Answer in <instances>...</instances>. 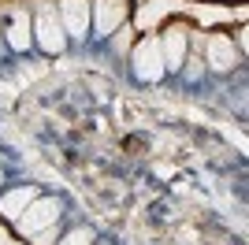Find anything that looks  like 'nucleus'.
I'll use <instances>...</instances> for the list:
<instances>
[{
    "mask_svg": "<svg viewBox=\"0 0 249 245\" xmlns=\"http://www.w3.org/2000/svg\"><path fill=\"white\" fill-rule=\"evenodd\" d=\"M89 11H93V26H97V34H112L115 26L126 19V4H123V0H97Z\"/></svg>",
    "mask_w": 249,
    "mask_h": 245,
    "instance_id": "6",
    "label": "nucleus"
},
{
    "mask_svg": "<svg viewBox=\"0 0 249 245\" xmlns=\"http://www.w3.org/2000/svg\"><path fill=\"white\" fill-rule=\"evenodd\" d=\"M63 34H71V37H86L89 26H93V11L86 0H63V19H60Z\"/></svg>",
    "mask_w": 249,
    "mask_h": 245,
    "instance_id": "4",
    "label": "nucleus"
},
{
    "mask_svg": "<svg viewBox=\"0 0 249 245\" xmlns=\"http://www.w3.org/2000/svg\"><path fill=\"white\" fill-rule=\"evenodd\" d=\"M34 197H37V190H34V186H19V190H11V193L0 197V212L8 215V219H19Z\"/></svg>",
    "mask_w": 249,
    "mask_h": 245,
    "instance_id": "8",
    "label": "nucleus"
},
{
    "mask_svg": "<svg viewBox=\"0 0 249 245\" xmlns=\"http://www.w3.org/2000/svg\"><path fill=\"white\" fill-rule=\"evenodd\" d=\"M167 8H171V0H153V8H142L138 22H142V26H149V22H156V19H160V15H164Z\"/></svg>",
    "mask_w": 249,
    "mask_h": 245,
    "instance_id": "10",
    "label": "nucleus"
},
{
    "mask_svg": "<svg viewBox=\"0 0 249 245\" xmlns=\"http://www.w3.org/2000/svg\"><path fill=\"white\" fill-rule=\"evenodd\" d=\"M160 56H164L167 71H182V63H186V30H182V26H175V30L164 34V41H160Z\"/></svg>",
    "mask_w": 249,
    "mask_h": 245,
    "instance_id": "5",
    "label": "nucleus"
},
{
    "mask_svg": "<svg viewBox=\"0 0 249 245\" xmlns=\"http://www.w3.org/2000/svg\"><path fill=\"white\" fill-rule=\"evenodd\" d=\"M0 182H4V171H0Z\"/></svg>",
    "mask_w": 249,
    "mask_h": 245,
    "instance_id": "12",
    "label": "nucleus"
},
{
    "mask_svg": "<svg viewBox=\"0 0 249 245\" xmlns=\"http://www.w3.org/2000/svg\"><path fill=\"white\" fill-rule=\"evenodd\" d=\"M60 215H63V204L56 201V197H34V201L26 204V212H22L15 223H19L22 234H37L45 227H52Z\"/></svg>",
    "mask_w": 249,
    "mask_h": 245,
    "instance_id": "1",
    "label": "nucleus"
},
{
    "mask_svg": "<svg viewBox=\"0 0 249 245\" xmlns=\"http://www.w3.org/2000/svg\"><path fill=\"white\" fill-rule=\"evenodd\" d=\"M34 34H37V45H41L49 56H60L63 49H67V34H63V26H60V19L52 15V11H41L37 15V26H34Z\"/></svg>",
    "mask_w": 249,
    "mask_h": 245,
    "instance_id": "3",
    "label": "nucleus"
},
{
    "mask_svg": "<svg viewBox=\"0 0 249 245\" xmlns=\"http://www.w3.org/2000/svg\"><path fill=\"white\" fill-rule=\"evenodd\" d=\"M130 60H134V74L142 82H160V78H164V71H167V67H164V56H160V41H156V37L138 41Z\"/></svg>",
    "mask_w": 249,
    "mask_h": 245,
    "instance_id": "2",
    "label": "nucleus"
},
{
    "mask_svg": "<svg viewBox=\"0 0 249 245\" xmlns=\"http://www.w3.org/2000/svg\"><path fill=\"white\" fill-rule=\"evenodd\" d=\"M8 45L15 52H26L34 45V30H30V22H26V15H15L8 26Z\"/></svg>",
    "mask_w": 249,
    "mask_h": 245,
    "instance_id": "9",
    "label": "nucleus"
},
{
    "mask_svg": "<svg viewBox=\"0 0 249 245\" xmlns=\"http://www.w3.org/2000/svg\"><path fill=\"white\" fill-rule=\"evenodd\" d=\"M93 242H97V234L89 230V227H74V230L63 238L60 245H93Z\"/></svg>",
    "mask_w": 249,
    "mask_h": 245,
    "instance_id": "11",
    "label": "nucleus"
},
{
    "mask_svg": "<svg viewBox=\"0 0 249 245\" xmlns=\"http://www.w3.org/2000/svg\"><path fill=\"white\" fill-rule=\"evenodd\" d=\"M208 63L216 67V71H231L234 63H238V52H234V41L216 34V37H208Z\"/></svg>",
    "mask_w": 249,
    "mask_h": 245,
    "instance_id": "7",
    "label": "nucleus"
}]
</instances>
